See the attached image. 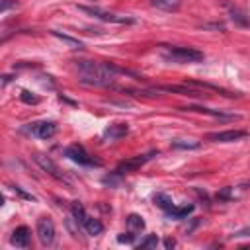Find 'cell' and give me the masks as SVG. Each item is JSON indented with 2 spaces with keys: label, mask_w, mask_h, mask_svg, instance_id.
Masks as SVG:
<instances>
[{
  "label": "cell",
  "mask_w": 250,
  "mask_h": 250,
  "mask_svg": "<svg viewBox=\"0 0 250 250\" xmlns=\"http://www.w3.org/2000/svg\"><path fill=\"white\" fill-rule=\"evenodd\" d=\"M248 133L242 129H229V131H217V133H207V141L211 143H234L244 139Z\"/></svg>",
  "instance_id": "6"
},
{
  "label": "cell",
  "mask_w": 250,
  "mask_h": 250,
  "mask_svg": "<svg viewBox=\"0 0 250 250\" xmlns=\"http://www.w3.org/2000/svg\"><path fill=\"white\" fill-rule=\"evenodd\" d=\"M127 227H129L131 232H141V230L145 229V221H143V217L131 213V215L127 217Z\"/></svg>",
  "instance_id": "15"
},
{
  "label": "cell",
  "mask_w": 250,
  "mask_h": 250,
  "mask_svg": "<svg viewBox=\"0 0 250 250\" xmlns=\"http://www.w3.org/2000/svg\"><path fill=\"white\" fill-rule=\"evenodd\" d=\"M31 242V230L21 225V227H16L14 232H12V244L18 246V248H27Z\"/></svg>",
  "instance_id": "11"
},
{
  "label": "cell",
  "mask_w": 250,
  "mask_h": 250,
  "mask_svg": "<svg viewBox=\"0 0 250 250\" xmlns=\"http://www.w3.org/2000/svg\"><path fill=\"white\" fill-rule=\"evenodd\" d=\"M33 160H35V164L43 170V172H47V174H51L53 178H57V180H64V176L61 174V170H59V166L55 164V160L51 158V156H47V154H41V152H37V154H33Z\"/></svg>",
  "instance_id": "9"
},
{
  "label": "cell",
  "mask_w": 250,
  "mask_h": 250,
  "mask_svg": "<svg viewBox=\"0 0 250 250\" xmlns=\"http://www.w3.org/2000/svg\"><path fill=\"white\" fill-rule=\"evenodd\" d=\"M51 35H55L57 39L64 41V43H66V45H70L72 49H82V41H78V39H74V37H70V35H64V33L57 31V29H53V31H51Z\"/></svg>",
  "instance_id": "17"
},
{
  "label": "cell",
  "mask_w": 250,
  "mask_h": 250,
  "mask_svg": "<svg viewBox=\"0 0 250 250\" xmlns=\"http://www.w3.org/2000/svg\"><path fill=\"white\" fill-rule=\"evenodd\" d=\"M55 234H57L55 223H53L49 217H41V219L37 221V236H39L41 244H43V246H51V244L55 242Z\"/></svg>",
  "instance_id": "5"
},
{
  "label": "cell",
  "mask_w": 250,
  "mask_h": 250,
  "mask_svg": "<svg viewBox=\"0 0 250 250\" xmlns=\"http://www.w3.org/2000/svg\"><path fill=\"white\" fill-rule=\"evenodd\" d=\"M27 131L39 139H51L57 133V123L55 121H33L29 123Z\"/></svg>",
  "instance_id": "8"
},
{
  "label": "cell",
  "mask_w": 250,
  "mask_h": 250,
  "mask_svg": "<svg viewBox=\"0 0 250 250\" xmlns=\"http://www.w3.org/2000/svg\"><path fill=\"white\" fill-rule=\"evenodd\" d=\"M172 146L174 148H197L199 143L197 141H184V139H176L172 141Z\"/></svg>",
  "instance_id": "21"
},
{
  "label": "cell",
  "mask_w": 250,
  "mask_h": 250,
  "mask_svg": "<svg viewBox=\"0 0 250 250\" xmlns=\"http://www.w3.org/2000/svg\"><path fill=\"white\" fill-rule=\"evenodd\" d=\"M150 4L166 12H176L180 8V0H150Z\"/></svg>",
  "instance_id": "16"
},
{
  "label": "cell",
  "mask_w": 250,
  "mask_h": 250,
  "mask_svg": "<svg viewBox=\"0 0 250 250\" xmlns=\"http://www.w3.org/2000/svg\"><path fill=\"white\" fill-rule=\"evenodd\" d=\"M115 74L107 68L105 62L78 61V80L90 86H109L113 84Z\"/></svg>",
  "instance_id": "1"
},
{
  "label": "cell",
  "mask_w": 250,
  "mask_h": 250,
  "mask_svg": "<svg viewBox=\"0 0 250 250\" xmlns=\"http://www.w3.org/2000/svg\"><path fill=\"white\" fill-rule=\"evenodd\" d=\"M20 98H21V102H25V104H39V98H37V96H33L29 90H21Z\"/></svg>",
  "instance_id": "23"
},
{
  "label": "cell",
  "mask_w": 250,
  "mask_h": 250,
  "mask_svg": "<svg viewBox=\"0 0 250 250\" xmlns=\"http://www.w3.org/2000/svg\"><path fill=\"white\" fill-rule=\"evenodd\" d=\"M70 209H72V215H74V221H76V223H78V221H80V223H84V221L88 219V215H86L84 207H82L78 201H74V203L70 205Z\"/></svg>",
  "instance_id": "20"
},
{
  "label": "cell",
  "mask_w": 250,
  "mask_h": 250,
  "mask_svg": "<svg viewBox=\"0 0 250 250\" xmlns=\"http://www.w3.org/2000/svg\"><path fill=\"white\" fill-rule=\"evenodd\" d=\"M129 133V127L127 123H113L109 125L105 131H104V139H109V141H117L121 137H125Z\"/></svg>",
  "instance_id": "12"
},
{
  "label": "cell",
  "mask_w": 250,
  "mask_h": 250,
  "mask_svg": "<svg viewBox=\"0 0 250 250\" xmlns=\"http://www.w3.org/2000/svg\"><path fill=\"white\" fill-rule=\"evenodd\" d=\"M78 10L102 20V21H109V23H135V20L131 16H117V14H111V12H104L100 8H92V6H78Z\"/></svg>",
  "instance_id": "3"
},
{
  "label": "cell",
  "mask_w": 250,
  "mask_h": 250,
  "mask_svg": "<svg viewBox=\"0 0 250 250\" xmlns=\"http://www.w3.org/2000/svg\"><path fill=\"white\" fill-rule=\"evenodd\" d=\"M164 246H166V248H174V246H176V240H174V238H166V240H164Z\"/></svg>",
  "instance_id": "27"
},
{
  "label": "cell",
  "mask_w": 250,
  "mask_h": 250,
  "mask_svg": "<svg viewBox=\"0 0 250 250\" xmlns=\"http://www.w3.org/2000/svg\"><path fill=\"white\" fill-rule=\"evenodd\" d=\"M12 6H16V0H2V12H6L8 8H12Z\"/></svg>",
  "instance_id": "26"
},
{
  "label": "cell",
  "mask_w": 250,
  "mask_h": 250,
  "mask_svg": "<svg viewBox=\"0 0 250 250\" xmlns=\"http://www.w3.org/2000/svg\"><path fill=\"white\" fill-rule=\"evenodd\" d=\"M156 244H158L156 234H148L145 240H141V242H139V248H154Z\"/></svg>",
  "instance_id": "22"
},
{
  "label": "cell",
  "mask_w": 250,
  "mask_h": 250,
  "mask_svg": "<svg viewBox=\"0 0 250 250\" xmlns=\"http://www.w3.org/2000/svg\"><path fill=\"white\" fill-rule=\"evenodd\" d=\"M64 154H66L70 160H74V162H78V164H82V166H100V160H96L92 154H88L82 145H70V146L64 150Z\"/></svg>",
  "instance_id": "4"
},
{
  "label": "cell",
  "mask_w": 250,
  "mask_h": 250,
  "mask_svg": "<svg viewBox=\"0 0 250 250\" xmlns=\"http://www.w3.org/2000/svg\"><path fill=\"white\" fill-rule=\"evenodd\" d=\"M82 225H84L86 232H88V234H92V236H98V234H102V232H104V225H102V221H98V219L88 217Z\"/></svg>",
  "instance_id": "14"
},
{
  "label": "cell",
  "mask_w": 250,
  "mask_h": 250,
  "mask_svg": "<svg viewBox=\"0 0 250 250\" xmlns=\"http://www.w3.org/2000/svg\"><path fill=\"white\" fill-rule=\"evenodd\" d=\"M191 211H193V205H182V207H176V205H174V207L168 211V215L174 217V219H184V217H188Z\"/></svg>",
  "instance_id": "18"
},
{
  "label": "cell",
  "mask_w": 250,
  "mask_h": 250,
  "mask_svg": "<svg viewBox=\"0 0 250 250\" xmlns=\"http://www.w3.org/2000/svg\"><path fill=\"white\" fill-rule=\"evenodd\" d=\"M162 59L168 62H178V64H189V62H201L203 53L193 49V47H166L162 51Z\"/></svg>",
  "instance_id": "2"
},
{
  "label": "cell",
  "mask_w": 250,
  "mask_h": 250,
  "mask_svg": "<svg viewBox=\"0 0 250 250\" xmlns=\"http://www.w3.org/2000/svg\"><path fill=\"white\" fill-rule=\"evenodd\" d=\"M156 154V150H150V152H146V154H137V156H133V158H129V160H125V162H121L119 166H117V174H127V172H135L137 168H141L145 162H148L152 156Z\"/></svg>",
  "instance_id": "7"
},
{
  "label": "cell",
  "mask_w": 250,
  "mask_h": 250,
  "mask_svg": "<svg viewBox=\"0 0 250 250\" xmlns=\"http://www.w3.org/2000/svg\"><path fill=\"white\" fill-rule=\"evenodd\" d=\"M154 203H156L160 209H164V211H170V209L174 207L172 199H170L166 193H156V195H154Z\"/></svg>",
  "instance_id": "19"
},
{
  "label": "cell",
  "mask_w": 250,
  "mask_h": 250,
  "mask_svg": "<svg viewBox=\"0 0 250 250\" xmlns=\"http://www.w3.org/2000/svg\"><path fill=\"white\" fill-rule=\"evenodd\" d=\"M230 20L240 27H250V14L240 8H230Z\"/></svg>",
  "instance_id": "13"
},
{
  "label": "cell",
  "mask_w": 250,
  "mask_h": 250,
  "mask_svg": "<svg viewBox=\"0 0 250 250\" xmlns=\"http://www.w3.org/2000/svg\"><path fill=\"white\" fill-rule=\"evenodd\" d=\"M133 238H135V232H131V230H129L127 234L123 232V234H119V236H117V240H119V242H125V244H131V242H133Z\"/></svg>",
  "instance_id": "24"
},
{
  "label": "cell",
  "mask_w": 250,
  "mask_h": 250,
  "mask_svg": "<svg viewBox=\"0 0 250 250\" xmlns=\"http://www.w3.org/2000/svg\"><path fill=\"white\" fill-rule=\"evenodd\" d=\"M182 109H189V111H199V113H205V115H211V117H219V119H223V121H234V119H238L240 115H236V113H225V111H221V109H211V107H203V105H189V107H182Z\"/></svg>",
  "instance_id": "10"
},
{
  "label": "cell",
  "mask_w": 250,
  "mask_h": 250,
  "mask_svg": "<svg viewBox=\"0 0 250 250\" xmlns=\"http://www.w3.org/2000/svg\"><path fill=\"white\" fill-rule=\"evenodd\" d=\"M14 191H18V193H20V195H21V197H25V199H31V201H33V199H35V197H33V195H31V193H25V191H23V189H21V188H20V186H14Z\"/></svg>",
  "instance_id": "25"
}]
</instances>
